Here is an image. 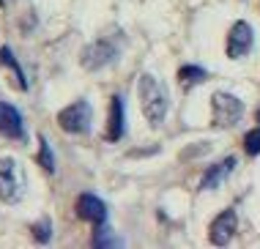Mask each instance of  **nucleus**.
Returning a JSON list of instances; mask_svg holds the SVG:
<instances>
[{"mask_svg": "<svg viewBox=\"0 0 260 249\" xmlns=\"http://www.w3.org/2000/svg\"><path fill=\"white\" fill-rule=\"evenodd\" d=\"M137 96H140V107H143L145 120L156 129V126L165 123L167 110H170V96H167V88L161 85L153 74H143L137 82Z\"/></svg>", "mask_w": 260, "mask_h": 249, "instance_id": "f257e3e1", "label": "nucleus"}, {"mask_svg": "<svg viewBox=\"0 0 260 249\" xmlns=\"http://www.w3.org/2000/svg\"><path fill=\"white\" fill-rule=\"evenodd\" d=\"M58 126L66 134H74V137H82V134L90 132L93 126V107H90L85 99H77L69 107H63L58 112Z\"/></svg>", "mask_w": 260, "mask_h": 249, "instance_id": "f03ea898", "label": "nucleus"}, {"mask_svg": "<svg viewBox=\"0 0 260 249\" xmlns=\"http://www.w3.org/2000/svg\"><path fill=\"white\" fill-rule=\"evenodd\" d=\"M241 115H244L241 99H236L233 94H224V90L211 96V123H214V129H233L241 120Z\"/></svg>", "mask_w": 260, "mask_h": 249, "instance_id": "7ed1b4c3", "label": "nucleus"}, {"mask_svg": "<svg viewBox=\"0 0 260 249\" xmlns=\"http://www.w3.org/2000/svg\"><path fill=\"white\" fill-rule=\"evenodd\" d=\"M25 192V175L17 159L3 156L0 159V203H17Z\"/></svg>", "mask_w": 260, "mask_h": 249, "instance_id": "20e7f679", "label": "nucleus"}, {"mask_svg": "<svg viewBox=\"0 0 260 249\" xmlns=\"http://www.w3.org/2000/svg\"><path fill=\"white\" fill-rule=\"evenodd\" d=\"M115 60H118V47L107 39L90 41V44L82 47V52H80V63H82V69H88V71H102L104 66H110V63H115Z\"/></svg>", "mask_w": 260, "mask_h": 249, "instance_id": "39448f33", "label": "nucleus"}, {"mask_svg": "<svg viewBox=\"0 0 260 249\" xmlns=\"http://www.w3.org/2000/svg\"><path fill=\"white\" fill-rule=\"evenodd\" d=\"M252 44H255V30H252L249 22H244V19H238V22H233V27H230L228 33V44H224V49H228V58H244V55H249Z\"/></svg>", "mask_w": 260, "mask_h": 249, "instance_id": "423d86ee", "label": "nucleus"}, {"mask_svg": "<svg viewBox=\"0 0 260 249\" xmlns=\"http://www.w3.org/2000/svg\"><path fill=\"white\" fill-rule=\"evenodd\" d=\"M236 230H238V213H236V208H224L219 216L211 222L208 238H211V244H214V246H228L230 241H233Z\"/></svg>", "mask_w": 260, "mask_h": 249, "instance_id": "0eeeda50", "label": "nucleus"}, {"mask_svg": "<svg viewBox=\"0 0 260 249\" xmlns=\"http://www.w3.org/2000/svg\"><path fill=\"white\" fill-rule=\"evenodd\" d=\"M77 216L85 219V222H90L93 227L104 225V222H107V203H104L102 197L85 192V195H80V200H77Z\"/></svg>", "mask_w": 260, "mask_h": 249, "instance_id": "6e6552de", "label": "nucleus"}, {"mask_svg": "<svg viewBox=\"0 0 260 249\" xmlns=\"http://www.w3.org/2000/svg\"><path fill=\"white\" fill-rule=\"evenodd\" d=\"M0 134L9 140H25V123L19 110L9 102H0Z\"/></svg>", "mask_w": 260, "mask_h": 249, "instance_id": "1a4fd4ad", "label": "nucleus"}, {"mask_svg": "<svg viewBox=\"0 0 260 249\" xmlns=\"http://www.w3.org/2000/svg\"><path fill=\"white\" fill-rule=\"evenodd\" d=\"M123 99L121 96H112L110 99V115H107V132H104V137H107V142H118L123 137Z\"/></svg>", "mask_w": 260, "mask_h": 249, "instance_id": "9d476101", "label": "nucleus"}, {"mask_svg": "<svg viewBox=\"0 0 260 249\" xmlns=\"http://www.w3.org/2000/svg\"><path fill=\"white\" fill-rule=\"evenodd\" d=\"M233 170H236V156H228V159L211 165L206 170V175H203V181H200V189H216V186H222Z\"/></svg>", "mask_w": 260, "mask_h": 249, "instance_id": "9b49d317", "label": "nucleus"}, {"mask_svg": "<svg viewBox=\"0 0 260 249\" xmlns=\"http://www.w3.org/2000/svg\"><path fill=\"white\" fill-rule=\"evenodd\" d=\"M0 63H3V66L14 74V85H17L19 90H27V88H30V82H27V77H25V69L19 66L17 58H14L11 47H0Z\"/></svg>", "mask_w": 260, "mask_h": 249, "instance_id": "f8f14e48", "label": "nucleus"}, {"mask_svg": "<svg viewBox=\"0 0 260 249\" xmlns=\"http://www.w3.org/2000/svg\"><path fill=\"white\" fill-rule=\"evenodd\" d=\"M206 80H208V71L200 69V66H181L178 69V82H181V88H184V90H189L192 85L206 82Z\"/></svg>", "mask_w": 260, "mask_h": 249, "instance_id": "ddd939ff", "label": "nucleus"}, {"mask_svg": "<svg viewBox=\"0 0 260 249\" xmlns=\"http://www.w3.org/2000/svg\"><path fill=\"white\" fill-rule=\"evenodd\" d=\"M36 162L47 170V173H55V156H52V148H50V142L41 137V134H39V156H36Z\"/></svg>", "mask_w": 260, "mask_h": 249, "instance_id": "4468645a", "label": "nucleus"}, {"mask_svg": "<svg viewBox=\"0 0 260 249\" xmlns=\"http://www.w3.org/2000/svg\"><path fill=\"white\" fill-rule=\"evenodd\" d=\"M93 244H96V246H121L123 241L112 236V230H110L107 225H96V230H93Z\"/></svg>", "mask_w": 260, "mask_h": 249, "instance_id": "2eb2a0df", "label": "nucleus"}, {"mask_svg": "<svg viewBox=\"0 0 260 249\" xmlns=\"http://www.w3.org/2000/svg\"><path fill=\"white\" fill-rule=\"evenodd\" d=\"M30 233H33V238H36L39 244H47V241L52 238V222L50 219H39L36 225H30Z\"/></svg>", "mask_w": 260, "mask_h": 249, "instance_id": "dca6fc26", "label": "nucleus"}, {"mask_svg": "<svg viewBox=\"0 0 260 249\" xmlns=\"http://www.w3.org/2000/svg\"><path fill=\"white\" fill-rule=\"evenodd\" d=\"M244 151L249 156H260V126L244 134Z\"/></svg>", "mask_w": 260, "mask_h": 249, "instance_id": "f3484780", "label": "nucleus"}, {"mask_svg": "<svg viewBox=\"0 0 260 249\" xmlns=\"http://www.w3.org/2000/svg\"><path fill=\"white\" fill-rule=\"evenodd\" d=\"M19 3H27V0H0V6H3V11H6V14H9V11L14 14Z\"/></svg>", "mask_w": 260, "mask_h": 249, "instance_id": "a211bd4d", "label": "nucleus"}, {"mask_svg": "<svg viewBox=\"0 0 260 249\" xmlns=\"http://www.w3.org/2000/svg\"><path fill=\"white\" fill-rule=\"evenodd\" d=\"M257 120H260V110H257Z\"/></svg>", "mask_w": 260, "mask_h": 249, "instance_id": "6ab92c4d", "label": "nucleus"}]
</instances>
